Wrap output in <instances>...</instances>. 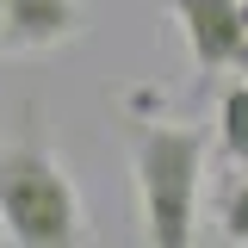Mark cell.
Masks as SVG:
<instances>
[{
  "mask_svg": "<svg viewBox=\"0 0 248 248\" xmlns=\"http://www.w3.org/2000/svg\"><path fill=\"white\" fill-rule=\"evenodd\" d=\"M0 223L19 248L81 242V192L68 180L62 155L44 143L37 112H25V130L0 149Z\"/></svg>",
  "mask_w": 248,
  "mask_h": 248,
  "instance_id": "2",
  "label": "cell"
},
{
  "mask_svg": "<svg viewBox=\"0 0 248 248\" xmlns=\"http://www.w3.org/2000/svg\"><path fill=\"white\" fill-rule=\"evenodd\" d=\"M81 31V0H6L0 6V50L37 56Z\"/></svg>",
  "mask_w": 248,
  "mask_h": 248,
  "instance_id": "4",
  "label": "cell"
},
{
  "mask_svg": "<svg viewBox=\"0 0 248 248\" xmlns=\"http://www.w3.org/2000/svg\"><path fill=\"white\" fill-rule=\"evenodd\" d=\"M168 19L180 25L192 68L199 75H223V68H242V0H168Z\"/></svg>",
  "mask_w": 248,
  "mask_h": 248,
  "instance_id": "3",
  "label": "cell"
},
{
  "mask_svg": "<svg viewBox=\"0 0 248 248\" xmlns=\"http://www.w3.org/2000/svg\"><path fill=\"white\" fill-rule=\"evenodd\" d=\"M130 174H137L143 242L186 248L199 236L205 130H192V124H130Z\"/></svg>",
  "mask_w": 248,
  "mask_h": 248,
  "instance_id": "1",
  "label": "cell"
},
{
  "mask_svg": "<svg viewBox=\"0 0 248 248\" xmlns=\"http://www.w3.org/2000/svg\"><path fill=\"white\" fill-rule=\"evenodd\" d=\"M0 6H6V0H0Z\"/></svg>",
  "mask_w": 248,
  "mask_h": 248,
  "instance_id": "8",
  "label": "cell"
},
{
  "mask_svg": "<svg viewBox=\"0 0 248 248\" xmlns=\"http://www.w3.org/2000/svg\"><path fill=\"white\" fill-rule=\"evenodd\" d=\"M217 236L236 242V248H248V168H242V180H230L223 205H217Z\"/></svg>",
  "mask_w": 248,
  "mask_h": 248,
  "instance_id": "6",
  "label": "cell"
},
{
  "mask_svg": "<svg viewBox=\"0 0 248 248\" xmlns=\"http://www.w3.org/2000/svg\"><path fill=\"white\" fill-rule=\"evenodd\" d=\"M217 143L236 168H248V81L223 87V99H217Z\"/></svg>",
  "mask_w": 248,
  "mask_h": 248,
  "instance_id": "5",
  "label": "cell"
},
{
  "mask_svg": "<svg viewBox=\"0 0 248 248\" xmlns=\"http://www.w3.org/2000/svg\"><path fill=\"white\" fill-rule=\"evenodd\" d=\"M242 25H248V0H242ZM242 68H248V37H242Z\"/></svg>",
  "mask_w": 248,
  "mask_h": 248,
  "instance_id": "7",
  "label": "cell"
}]
</instances>
